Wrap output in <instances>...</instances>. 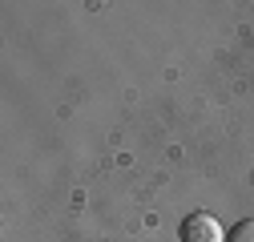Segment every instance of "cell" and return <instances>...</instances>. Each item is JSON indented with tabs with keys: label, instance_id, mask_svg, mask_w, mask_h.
<instances>
[{
	"label": "cell",
	"instance_id": "2",
	"mask_svg": "<svg viewBox=\"0 0 254 242\" xmlns=\"http://www.w3.org/2000/svg\"><path fill=\"white\" fill-rule=\"evenodd\" d=\"M226 242H254V218H242V222L226 234Z\"/></svg>",
	"mask_w": 254,
	"mask_h": 242
},
{
	"label": "cell",
	"instance_id": "1",
	"mask_svg": "<svg viewBox=\"0 0 254 242\" xmlns=\"http://www.w3.org/2000/svg\"><path fill=\"white\" fill-rule=\"evenodd\" d=\"M226 238V230L218 226L214 214H190L182 222V242H222Z\"/></svg>",
	"mask_w": 254,
	"mask_h": 242
}]
</instances>
